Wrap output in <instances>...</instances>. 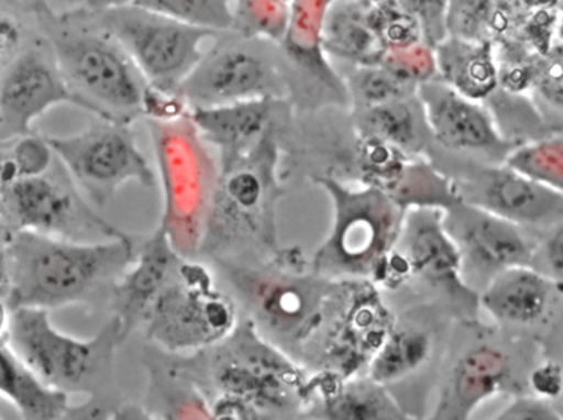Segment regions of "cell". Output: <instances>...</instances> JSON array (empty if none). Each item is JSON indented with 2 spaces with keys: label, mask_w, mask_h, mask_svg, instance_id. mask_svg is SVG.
<instances>
[{
  "label": "cell",
  "mask_w": 563,
  "mask_h": 420,
  "mask_svg": "<svg viewBox=\"0 0 563 420\" xmlns=\"http://www.w3.org/2000/svg\"><path fill=\"white\" fill-rule=\"evenodd\" d=\"M131 234L98 243H75L16 231L10 240V310H55L109 299L137 251Z\"/></svg>",
  "instance_id": "obj_1"
},
{
  "label": "cell",
  "mask_w": 563,
  "mask_h": 420,
  "mask_svg": "<svg viewBox=\"0 0 563 420\" xmlns=\"http://www.w3.org/2000/svg\"><path fill=\"white\" fill-rule=\"evenodd\" d=\"M75 96L76 108L131 125L145 115L148 82L121 43L88 10L53 12L36 22Z\"/></svg>",
  "instance_id": "obj_2"
},
{
  "label": "cell",
  "mask_w": 563,
  "mask_h": 420,
  "mask_svg": "<svg viewBox=\"0 0 563 420\" xmlns=\"http://www.w3.org/2000/svg\"><path fill=\"white\" fill-rule=\"evenodd\" d=\"M280 147L271 132L250 155L220 170L200 254L218 264H260L279 256Z\"/></svg>",
  "instance_id": "obj_3"
},
{
  "label": "cell",
  "mask_w": 563,
  "mask_h": 420,
  "mask_svg": "<svg viewBox=\"0 0 563 420\" xmlns=\"http://www.w3.org/2000/svg\"><path fill=\"white\" fill-rule=\"evenodd\" d=\"M261 333L288 355L307 349L336 302L343 283L318 276L300 250H282L260 264H223Z\"/></svg>",
  "instance_id": "obj_4"
},
{
  "label": "cell",
  "mask_w": 563,
  "mask_h": 420,
  "mask_svg": "<svg viewBox=\"0 0 563 420\" xmlns=\"http://www.w3.org/2000/svg\"><path fill=\"white\" fill-rule=\"evenodd\" d=\"M314 184L330 198L331 226L308 263L310 269L338 283L371 280L396 246L407 211L373 185H350L331 175H318Z\"/></svg>",
  "instance_id": "obj_5"
},
{
  "label": "cell",
  "mask_w": 563,
  "mask_h": 420,
  "mask_svg": "<svg viewBox=\"0 0 563 420\" xmlns=\"http://www.w3.org/2000/svg\"><path fill=\"white\" fill-rule=\"evenodd\" d=\"M7 345L46 388L66 396L109 398L115 352L124 343L114 317L91 339H75L59 332L48 310H10Z\"/></svg>",
  "instance_id": "obj_6"
},
{
  "label": "cell",
  "mask_w": 563,
  "mask_h": 420,
  "mask_svg": "<svg viewBox=\"0 0 563 420\" xmlns=\"http://www.w3.org/2000/svg\"><path fill=\"white\" fill-rule=\"evenodd\" d=\"M208 353L207 396L228 395L243 399L269 420L300 416L308 373L285 350L271 342L243 319L234 332Z\"/></svg>",
  "instance_id": "obj_7"
},
{
  "label": "cell",
  "mask_w": 563,
  "mask_h": 420,
  "mask_svg": "<svg viewBox=\"0 0 563 420\" xmlns=\"http://www.w3.org/2000/svg\"><path fill=\"white\" fill-rule=\"evenodd\" d=\"M148 128L164 197L158 226L164 228L180 256L194 259L200 254L220 164L214 162L188 112L172 121H148Z\"/></svg>",
  "instance_id": "obj_8"
},
{
  "label": "cell",
  "mask_w": 563,
  "mask_h": 420,
  "mask_svg": "<svg viewBox=\"0 0 563 420\" xmlns=\"http://www.w3.org/2000/svg\"><path fill=\"white\" fill-rule=\"evenodd\" d=\"M240 320L236 299L218 286L210 267L181 257L141 329L158 352L184 356L213 349Z\"/></svg>",
  "instance_id": "obj_9"
},
{
  "label": "cell",
  "mask_w": 563,
  "mask_h": 420,
  "mask_svg": "<svg viewBox=\"0 0 563 420\" xmlns=\"http://www.w3.org/2000/svg\"><path fill=\"white\" fill-rule=\"evenodd\" d=\"M0 218L12 233L30 231L75 243L128 234L98 213L58 158L45 174L15 178L0 187Z\"/></svg>",
  "instance_id": "obj_10"
},
{
  "label": "cell",
  "mask_w": 563,
  "mask_h": 420,
  "mask_svg": "<svg viewBox=\"0 0 563 420\" xmlns=\"http://www.w3.org/2000/svg\"><path fill=\"white\" fill-rule=\"evenodd\" d=\"M178 95L191 108L234 102L284 101L290 96L284 59L277 43L236 33L207 49Z\"/></svg>",
  "instance_id": "obj_11"
},
{
  "label": "cell",
  "mask_w": 563,
  "mask_h": 420,
  "mask_svg": "<svg viewBox=\"0 0 563 420\" xmlns=\"http://www.w3.org/2000/svg\"><path fill=\"white\" fill-rule=\"evenodd\" d=\"M92 15L121 43L148 86L164 92H178L207 53L205 43L220 35L134 3Z\"/></svg>",
  "instance_id": "obj_12"
},
{
  "label": "cell",
  "mask_w": 563,
  "mask_h": 420,
  "mask_svg": "<svg viewBox=\"0 0 563 420\" xmlns=\"http://www.w3.org/2000/svg\"><path fill=\"white\" fill-rule=\"evenodd\" d=\"M49 147L62 162L92 207H108L129 181L154 188L157 174L139 148L131 125L102 121L78 134L48 137Z\"/></svg>",
  "instance_id": "obj_13"
},
{
  "label": "cell",
  "mask_w": 563,
  "mask_h": 420,
  "mask_svg": "<svg viewBox=\"0 0 563 420\" xmlns=\"http://www.w3.org/2000/svg\"><path fill=\"white\" fill-rule=\"evenodd\" d=\"M397 317L369 280L343 283L330 316L310 345L317 372L357 376L366 372Z\"/></svg>",
  "instance_id": "obj_14"
},
{
  "label": "cell",
  "mask_w": 563,
  "mask_h": 420,
  "mask_svg": "<svg viewBox=\"0 0 563 420\" xmlns=\"http://www.w3.org/2000/svg\"><path fill=\"white\" fill-rule=\"evenodd\" d=\"M334 0H291L287 29L279 48L290 96L305 104L323 108L350 106L344 78L338 75L323 48V25Z\"/></svg>",
  "instance_id": "obj_15"
},
{
  "label": "cell",
  "mask_w": 563,
  "mask_h": 420,
  "mask_svg": "<svg viewBox=\"0 0 563 420\" xmlns=\"http://www.w3.org/2000/svg\"><path fill=\"white\" fill-rule=\"evenodd\" d=\"M59 104L76 106L45 36L0 69V142L33 134V122Z\"/></svg>",
  "instance_id": "obj_16"
},
{
  "label": "cell",
  "mask_w": 563,
  "mask_h": 420,
  "mask_svg": "<svg viewBox=\"0 0 563 420\" xmlns=\"http://www.w3.org/2000/svg\"><path fill=\"white\" fill-rule=\"evenodd\" d=\"M396 250L406 259L412 280H422L463 310L473 303L478 306V292H473L475 289L466 283L462 254L446 230L445 211L440 208L407 210Z\"/></svg>",
  "instance_id": "obj_17"
},
{
  "label": "cell",
  "mask_w": 563,
  "mask_h": 420,
  "mask_svg": "<svg viewBox=\"0 0 563 420\" xmlns=\"http://www.w3.org/2000/svg\"><path fill=\"white\" fill-rule=\"evenodd\" d=\"M417 95L433 142L440 147L488 158L489 165L505 164L515 151L483 102L465 98L437 78L423 82Z\"/></svg>",
  "instance_id": "obj_18"
},
{
  "label": "cell",
  "mask_w": 563,
  "mask_h": 420,
  "mask_svg": "<svg viewBox=\"0 0 563 420\" xmlns=\"http://www.w3.org/2000/svg\"><path fill=\"white\" fill-rule=\"evenodd\" d=\"M460 200L518 226H548L563 220V194L506 164L485 165L453 180Z\"/></svg>",
  "instance_id": "obj_19"
},
{
  "label": "cell",
  "mask_w": 563,
  "mask_h": 420,
  "mask_svg": "<svg viewBox=\"0 0 563 420\" xmlns=\"http://www.w3.org/2000/svg\"><path fill=\"white\" fill-rule=\"evenodd\" d=\"M445 226L462 254L466 283L475 276L486 286L501 270L534 259L521 226L465 201L445 210Z\"/></svg>",
  "instance_id": "obj_20"
},
{
  "label": "cell",
  "mask_w": 563,
  "mask_h": 420,
  "mask_svg": "<svg viewBox=\"0 0 563 420\" xmlns=\"http://www.w3.org/2000/svg\"><path fill=\"white\" fill-rule=\"evenodd\" d=\"M181 257L162 226L137 241L134 261L112 286L108 299L124 342L141 329Z\"/></svg>",
  "instance_id": "obj_21"
},
{
  "label": "cell",
  "mask_w": 563,
  "mask_h": 420,
  "mask_svg": "<svg viewBox=\"0 0 563 420\" xmlns=\"http://www.w3.org/2000/svg\"><path fill=\"white\" fill-rule=\"evenodd\" d=\"M300 418L308 420H407L386 386L369 376L317 372L308 376Z\"/></svg>",
  "instance_id": "obj_22"
},
{
  "label": "cell",
  "mask_w": 563,
  "mask_h": 420,
  "mask_svg": "<svg viewBox=\"0 0 563 420\" xmlns=\"http://www.w3.org/2000/svg\"><path fill=\"white\" fill-rule=\"evenodd\" d=\"M280 101L234 102L188 111L195 129L208 147L217 151L220 170L250 155L271 132L276 131V106Z\"/></svg>",
  "instance_id": "obj_23"
},
{
  "label": "cell",
  "mask_w": 563,
  "mask_h": 420,
  "mask_svg": "<svg viewBox=\"0 0 563 420\" xmlns=\"http://www.w3.org/2000/svg\"><path fill=\"white\" fill-rule=\"evenodd\" d=\"M515 373L505 353L489 345L466 350L450 372L430 420H470L495 396L508 391Z\"/></svg>",
  "instance_id": "obj_24"
},
{
  "label": "cell",
  "mask_w": 563,
  "mask_h": 420,
  "mask_svg": "<svg viewBox=\"0 0 563 420\" xmlns=\"http://www.w3.org/2000/svg\"><path fill=\"white\" fill-rule=\"evenodd\" d=\"M555 284L534 266H515L496 274L478 292V306L508 325H532L548 313Z\"/></svg>",
  "instance_id": "obj_25"
},
{
  "label": "cell",
  "mask_w": 563,
  "mask_h": 420,
  "mask_svg": "<svg viewBox=\"0 0 563 420\" xmlns=\"http://www.w3.org/2000/svg\"><path fill=\"white\" fill-rule=\"evenodd\" d=\"M437 79L465 98L483 102L501 88V66L492 40L446 36L433 48Z\"/></svg>",
  "instance_id": "obj_26"
},
{
  "label": "cell",
  "mask_w": 563,
  "mask_h": 420,
  "mask_svg": "<svg viewBox=\"0 0 563 420\" xmlns=\"http://www.w3.org/2000/svg\"><path fill=\"white\" fill-rule=\"evenodd\" d=\"M353 112L357 137L389 145L406 157L426 158L433 144L419 95Z\"/></svg>",
  "instance_id": "obj_27"
},
{
  "label": "cell",
  "mask_w": 563,
  "mask_h": 420,
  "mask_svg": "<svg viewBox=\"0 0 563 420\" xmlns=\"http://www.w3.org/2000/svg\"><path fill=\"white\" fill-rule=\"evenodd\" d=\"M323 48L330 58L353 66L379 65L386 49L367 20V0H334L323 25Z\"/></svg>",
  "instance_id": "obj_28"
},
{
  "label": "cell",
  "mask_w": 563,
  "mask_h": 420,
  "mask_svg": "<svg viewBox=\"0 0 563 420\" xmlns=\"http://www.w3.org/2000/svg\"><path fill=\"white\" fill-rule=\"evenodd\" d=\"M148 372V398L145 406L161 420H213L207 393L184 369L164 360L145 362Z\"/></svg>",
  "instance_id": "obj_29"
},
{
  "label": "cell",
  "mask_w": 563,
  "mask_h": 420,
  "mask_svg": "<svg viewBox=\"0 0 563 420\" xmlns=\"http://www.w3.org/2000/svg\"><path fill=\"white\" fill-rule=\"evenodd\" d=\"M433 336L426 327L417 323H400L396 320L393 330L371 360L364 375L373 382L390 388L406 382L426 368L432 358Z\"/></svg>",
  "instance_id": "obj_30"
},
{
  "label": "cell",
  "mask_w": 563,
  "mask_h": 420,
  "mask_svg": "<svg viewBox=\"0 0 563 420\" xmlns=\"http://www.w3.org/2000/svg\"><path fill=\"white\" fill-rule=\"evenodd\" d=\"M0 398L7 399L22 420H58L69 408V396L46 388L5 340H0Z\"/></svg>",
  "instance_id": "obj_31"
},
{
  "label": "cell",
  "mask_w": 563,
  "mask_h": 420,
  "mask_svg": "<svg viewBox=\"0 0 563 420\" xmlns=\"http://www.w3.org/2000/svg\"><path fill=\"white\" fill-rule=\"evenodd\" d=\"M344 82L353 111H363L397 99L410 98L419 91L417 86L404 81L383 65L353 66Z\"/></svg>",
  "instance_id": "obj_32"
},
{
  "label": "cell",
  "mask_w": 563,
  "mask_h": 420,
  "mask_svg": "<svg viewBox=\"0 0 563 420\" xmlns=\"http://www.w3.org/2000/svg\"><path fill=\"white\" fill-rule=\"evenodd\" d=\"M134 5L214 33L234 29L233 0H135Z\"/></svg>",
  "instance_id": "obj_33"
},
{
  "label": "cell",
  "mask_w": 563,
  "mask_h": 420,
  "mask_svg": "<svg viewBox=\"0 0 563 420\" xmlns=\"http://www.w3.org/2000/svg\"><path fill=\"white\" fill-rule=\"evenodd\" d=\"M367 20L386 52L426 43L417 20L396 0H367Z\"/></svg>",
  "instance_id": "obj_34"
},
{
  "label": "cell",
  "mask_w": 563,
  "mask_h": 420,
  "mask_svg": "<svg viewBox=\"0 0 563 420\" xmlns=\"http://www.w3.org/2000/svg\"><path fill=\"white\" fill-rule=\"evenodd\" d=\"M234 32L244 36L271 40L279 45L291 0H233Z\"/></svg>",
  "instance_id": "obj_35"
},
{
  "label": "cell",
  "mask_w": 563,
  "mask_h": 420,
  "mask_svg": "<svg viewBox=\"0 0 563 420\" xmlns=\"http://www.w3.org/2000/svg\"><path fill=\"white\" fill-rule=\"evenodd\" d=\"M496 0H449L446 36L483 42L492 40Z\"/></svg>",
  "instance_id": "obj_36"
},
{
  "label": "cell",
  "mask_w": 563,
  "mask_h": 420,
  "mask_svg": "<svg viewBox=\"0 0 563 420\" xmlns=\"http://www.w3.org/2000/svg\"><path fill=\"white\" fill-rule=\"evenodd\" d=\"M379 65L386 66L404 81L410 82L417 88H420L423 82L437 78L435 55H433L432 46L427 43L384 52Z\"/></svg>",
  "instance_id": "obj_37"
},
{
  "label": "cell",
  "mask_w": 563,
  "mask_h": 420,
  "mask_svg": "<svg viewBox=\"0 0 563 420\" xmlns=\"http://www.w3.org/2000/svg\"><path fill=\"white\" fill-rule=\"evenodd\" d=\"M396 2L417 20L427 45L435 48L446 38L449 0H396Z\"/></svg>",
  "instance_id": "obj_38"
},
{
  "label": "cell",
  "mask_w": 563,
  "mask_h": 420,
  "mask_svg": "<svg viewBox=\"0 0 563 420\" xmlns=\"http://www.w3.org/2000/svg\"><path fill=\"white\" fill-rule=\"evenodd\" d=\"M534 71L536 91L554 108L563 109V48L552 49Z\"/></svg>",
  "instance_id": "obj_39"
},
{
  "label": "cell",
  "mask_w": 563,
  "mask_h": 420,
  "mask_svg": "<svg viewBox=\"0 0 563 420\" xmlns=\"http://www.w3.org/2000/svg\"><path fill=\"white\" fill-rule=\"evenodd\" d=\"M12 230L0 218V340H5L10 316V294H12V270H10L9 246Z\"/></svg>",
  "instance_id": "obj_40"
},
{
  "label": "cell",
  "mask_w": 563,
  "mask_h": 420,
  "mask_svg": "<svg viewBox=\"0 0 563 420\" xmlns=\"http://www.w3.org/2000/svg\"><path fill=\"white\" fill-rule=\"evenodd\" d=\"M532 396L542 401L555 402L563 393V369L555 362H544L529 376Z\"/></svg>",
  "instance_id": "obj_41"
},
{
  "label": "cell",
  "mask_w": 563,
  "mask_h": 420,
  "mask_svg": "<svg viewBox=\"0 0 563 420\" xmlns=\"http://www.w3.org/2000/svg\"><path fill=\"white\" fill-rule=\"evenodd\" d=\"M493 420H562V418L551 402L542 401L534 396H521Z\"/></svg>",
  "instance_id": "obj_42"
},
{
  "label": "cell",
  "mask_w": 563,
  "mask_h": 420,
  "mask_svg": "<svg viewBox=\"0 0 563 420\" xmlns=\"http://www.w3.org/2000/svg\"><path fill=\"white\" fill-rule=\"evenodd\" d=\"M213 420H269L250 402L228 395L208 396Z\"/></svg>",
  "instance_id": "obj_43"
},
{
  "label": "cell",
  "mask_w": 563,
  "mask_h": 420,
  "mask_svg": "<svg viewBox=\"0 0 563 420\" xmlns=\"http://www.w3.org/2000/svg\"><path fill=\"white\" fill-rule=\"evenodd\" d=\"M23 45L22 26L13 16L0 12V69L15 58Z\"/></svg>",
  "instance_id": "obj_44"
},
{
  "label": "cell",
  "mask_w": 563,
  "mask_h": 420,
  "mask_svg": "<svg viewBox=\"0 0 563 420\" xmlns=\"http://www.w3.org/2000/svg\"><path fill=\"white\" fill-rule=\"evenodd\" d=\"M545 264H548V273L545 276L551 277L555 284V289L563 292V224H559L551 236L545 240L542 246Z\"/></svg>",
  "instance_id": "obj_45"
},
{
  "label": "cell",
  "mask_w": 563,
  "mask_h": 420,
  "mask_svg": "<svg viewBox=\"0 0 563 420\" xmlns=\"http://www.w3.org/2000/svg\"><path fill=\"white\" fill-rule=\"evenodd\" d=\"M114 406L109 398H86L79 405H69L58 420H106Z\"/></svg>",
  "instance_id": "obj_46"
},
{
  "label": "cell",
  "mask_w": 563,
  "mask_h": 420,
  "mask_svg": "<svg viewBox=\"0 0 563 420\" xmlns=\"http://www.w3.org/2000/svg\"><path fill=\"white\" fill-rule=\"evenodd\" d=\"M109 420H161V418L145 405L124 402V405H115L112 408Z\"/></svg>",
  "instance_id": "obj_47"
},
{
  "label": "cell",
  "mask_w": 563,
  "mask_h": 420,
  "mask_svg": "<svg viewBox=\"0 0 563 420\" xmlns=\"http://www.w3.org/2000/svg\"><path fill=\"white\" fill-rule=\"evenodd\" d=\"M7 2H9L13 9L19 10V12L33 16L35 22L55 12L49 0H7Z\"/></svg>",
  "instance_id": "obj_48"
},
{
  "label": "cell",
  "mask_w": 563,
  "mask_h": 420,
  "mask_svg": "<svg viewBox=\"0 0 563 420\" xmlns=\"http://www.w3.org/2000/svg\"><path fill=\"white\" fill-rule=\"evenodd\" d=\"M135 0H82V9L98 13L104 10L118 9V7L131 5Z\"/></svg>",
  "instance_id": "obj_49"
},
{
  "label": "cell",
  "mask_w": 563,
  "mask_h": 420,
  "mask_svg": "<svg viewBox=\"0 0 563 420\" xmlns=\"http://www.w3.org/2000/svg\"><path fill=\"white\" fill-rule=\"evenodd\" d=\"M555 411L559 412V416H561L562 420H563V393H562V396L561 398L558 399V401H555Z\"/></svg>",
  "instance_id": "obj_50"
},
{
  "label": "cell",
  "mask_w": 563,
  "mask_h": 420,
  "mask_svg": "<svg viewBox=\"0 0 563 420\" xmlns=\"http://www.w3.org/2000/svg\"><path fill=\"white\" fill-rule=\"evenodd\" d=\"M561 32H562V38H563V22H562V26H561Z\"/></svg>",
  "instance_id": "obj_51"
},
{
  "label": "cell",
  "mask_w": 563,
  "mask_h": 420,
  "mask_svg": "<svg viewBox=\"0 0 563 420\" xmlns=\"http://www.w3.org/2000/svg\"><path fill=\"white\" fill-rule=\"evenodd\" d=\"M2 185H3V184H2V177H0V187H2Z\"/></svg>",
  "instance_id": "obj_52"
},
{
  "label": "cell",
  "mask_w": 563,
  "mask_h": 420,
  "mask_svg": "<svg viewBox=\"0 0 563 420\" xmlns=\"http://www.w3.org/2000/svg\"><path fill=\"white\" fill-rule=\"evenodd\" d=\"M106 420H109V418H108V419H106Z\"/></svg>",
  "instance_id": "obj_53"
},
{
  "label": "cell",
  "mask_w": 563,
  "mask_h": 420,
  "mask_svg": "<svg viewBox=\"0 0 563 420\" xmlns=\"http://www.w3.org/2000/svg\"><path fill=\"white\" fill-rule=\"evenodd\" d=\"M407 420H410V419H407Z\"/></svg>",
  "instance_id": "obj_54"
}]
</instances>
